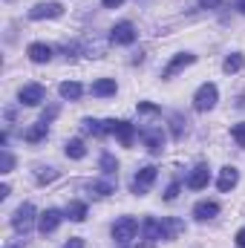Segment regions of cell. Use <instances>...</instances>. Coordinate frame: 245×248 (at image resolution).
Segmentation results:
<instances>
[{"label":"cell","instance_id":"6da1fadb","mask_svg":"<svg viewBox=\"0 0 245 248\" xmlns=\"http://www.w3.org/2000/svg\"><path fill=\"white\" fill-rule=\"evenodd\" d=\"M32 225H35V205L23 202V205L15 211V217H12V228H15L17 234H29Z\"/></svg>","mask_w":245,"mask_h":248},{"label":"cell","instance_id":"7a4b0ae2","mask_svg":"<svg viewBox=\"0 0 245 248\" xmlns=\"http://www.w3.org/2000/svg\"><path fill=\"white\" fill-rule=\"evenodd\" d=\"M216 98H219L216 84H202V87L196 90V95H193V107H196L199 113H208V110L216 104Z\"/></svg>","mask_w":245,"mask_h":248},{"label":"cell","instance_id":"3957f363","mask_svg":"<svg viewBox=\"0 0 245 248\" xmlns=\"http://www.w3.org/2000/svg\"><path fill=\"white\" fill-rule=\"evenodd\" d=\"M136 231H138V222H136L133 217H122V219L113 225V240H116V243H130V240L136 237Z\"/></svg>","mask_w":245,"mask_h":248},{"label":"cell","instance_id":"277c9868","mask_svg":"<svg viewBox=\"0 0 245 248\" xmlns=\"http://www.w3.org/2000/svg\"><path fill=\"white\" fill-rule=\"evenodd\" d=\"M156 182V168L153 165H147V168H141L138 173H136V179H133V193L136 196H144L150 187Z\"/></svg>","mask_w":245,"mask_h":248},{"label":"cell","instance_id":"5b68a950","mask_svg":"<svg viewBox=\"0 0 245 248\" xmlns=\"http://www.w3.org/2000/svg\"><path fill=\"white\" fill-rule=\"evenodd\" d=\"M110 41H113V44H119V46L133 44V41H136V26H133V23H127V20L116 23V26L110 29Z\"/></svg>","mask_w":245,"mask_h":248},{"label":"cell","instance_id":"8992f818","mask_svg":"<svg viewBox=\"0 0 245 248\" xmlns=\"http://www.w3.org/2000/svg\"><path fill=\"white\" fill-rule=\"evenodd\" d=\"M61 219H63V214L61 211H55V208H46L41 217H38V231L46 237V234H52L58 225H61Z\"/></svg>","mask_w":245,"mask_h":248},{"label":"cell","instance_id":"52a82bcc","mask_svg":"<svg viewBox=\"0 0 245 248\" xmlns=\"http://www.w3.org/2000/svg\"><path fill=\"white\" fill-rule=\"evenodd\" d=\"M17 98H20V104L35 107V104H41V101L46 98V93H44V87H41V84H26V87H20Z\"/></svg>","mask_w":245,"mask_h":248},{"label":"cell","instance_id":"ba28073f","mask_svg":"<svg viewBox=\"0 0 245 248\" xmlns=\"http://www.w3.org/2000/svg\"><path fill=\"white\" fill-rule=\"evenodd\" d=\"M63 6L61 3H38L35 9H29V17L32 20H44V17H61Z\"/></svg>","mask_w":245,"mask_h":248},{"label":"cell","instance_id":"9c48e42d","mask_svg":"<svg viewBox=\"0 0 245 248\" xmlns=\"http://www.w3.org/2000/svg\"><path fill=\"white\" fill-rule=\"evenodd\" d=\"M208 182H211V170H208V165H196V168L190 170V176H187V187H190V190H202Z\"/></svg>","mask_w":245,"mask_h":248},{"label":"cell","instance_id":"30bf717a","mask_svg":"<svg viewBox=\"0 0 245 248\" xmlns=\"http://www.w3.org/2000/svg\"><path fill=\"white\" fill-rule=\"evenodd\" d=\"M237 182H240V170L228 165V168H222V170H219V179H216V187H219L222 193H228V190H234V187H237Z\"/></svg>","mask_w":245,"mask_h":248},{"label":"cell","instance_id":"8fae6325","mask_svg":"<svg viewBox=\"0 0 245 248\" xmlns=\"http://www.w3.org/2000/svg\"><path fill=\"white\" fill-rule=\"evenodd\" d=\"M113 133H116V139L122 141V147H133L136 127H133L130 122H116V119H113Z\"/></svg>","mask_w":245,"mask_h":248},{"label":"cell","instance_id":"7c38bea8","mask_svg":"<svg viewBox=\"0 0 245 248\" xmlns=\"http://www.w3.org/2000/svg\"><path fill=\"white\" fill-rule=\"evenodd\" d=\"M196 61V55H190V52H182V55H176L173 61L165 66V72H162V78H173L179 69H184V66H190V63Z\"/></svg>","mask_w":245,"mask_h":248},{"label":"cell","instance_id":"4fadbf2b","mask_svg":"<svg viewBox=\"0 0 245 248\" xmlns=\"http://www.w3.org/2000/svg\"><path fill=\"white\" fill-rule=\"evenodd\" d=\"M141 139H144V144H147L150 153H162V150H165V136H162V130H144Z\"/></svg>","mask_w":245,"mask_h":248},{"label":"cell","instance_id":"5bb4252c","mask_svg":"<svg viewBox=\"0 0 245 248\" xmlns=\"http://www.w3.org/2000/svg\"><path fill=\"white\" fill-rule=\"evenodd\" d=\"M216 214H219V205H216V202H208V199H205V202H196V205H193V217L202 219V222H205V219H214Z\"/></svg>","mask_w":245,"mask_h":248},{"label":"cell","instance_id":"9a60e30c","mask_svg":"<svg viewBox=\"0 0 245 248\" xmlns=\"http://www.w3.org/2000/svg\"><path fill=\"white\" fill-rule=\"evenodd\" d=\"M26 55H29L35 63H46L49 58H52V46H46V44H29Z\"/></svg>","mask_w":245,"mask_h":248},{"label":"cell","instance_id":"2e32d148","mask_svg":"<svg viewBox=\"0 0 245 248\" xmlns=\"http://www.w3.org/2000/svg\"><path fill=\"white\" fill-rule=\"evenodd\" d=\"M84 133H92V136H107V133H113V119H110V122L84 119Z\"/></svg>","mask_w":245,"mask_h":248},{"label":"cell","instance_id":"e0dca14e","mask_svg":"<svg viewBox=\"0 0 245 248\" xmlns=\"http://www.w3.org/2000/svg\"><path fill=\"white\" fill-rule=\"evenodd\" d=\"M58 93H61V98H66V101H78L81 93H84V87L78 81H63L61 87H58Z\"/></svg>","mask_w":245,"mask_h":248},{"label":"cell","instance_id":"ac0fdd59","mask_svg":"<svg viewBox=\"0 0 245 248\" xmlns=\"http://www.w3.org/2000/svg\"><path fill=\"white\" fill-rule=\"evenodd\" d=\"M92 95H98V98L116 95V81H113V78H98V81L92 84Z\"/></svg>","mask_w":245,"mask_h":248},{"label":"cell","instance_id":"d6986e66","mask_svg":"<svg viewBox=\"0 0 245 248\" xmlns=\"http://www.w3.org/2000/svg\"><path fill=\"white\" fill-rule=\"evenodd\" d=\"M184 231V225L179 219H162V240H176Z\"/></svg>","mask_w":245,"mask_h":248},{"label":"cell","instance_id":"ffe728a7","mask_svg":"<svg viewBox=\"0 0 245 248\" xmlns=\"http://www.w3.org/2000/svg\"><path fill=\"white\" fill-rule=\"evenodd\" d=\"M66 219L84 222V219H87V205H84V202H69V205H66Z\"/></svg>","mask_w":245,"mask_h":248},{"label":"cell","instance_id":"44dd1931","mask_svg":"<svg viewBox=\"0 0 245 248\" xmlns=\"http://www.w3.org/2000/svg\"><path fill=\"white\" fill-rule=\"evenodd\" d=\"M63 153H66L69 159H84V156H87V147H84V141H81V139H72V141H66Z\"/></svg>","mask_w":245,"mask_h":248},{"label":"cell","instance_id":"7402d4cb","mask_svg":"<svg viewBox=\"0 0 245 248\" xmlns=\"http://www.w3.org/2000/svg\"><path fill=\"white\" fill-rule=\"evenodd\" d=\"M141 228H144V237H147L150 243H153V240H162V222H159V219H144Z\"/></svg>","mask_w":245,"mask_h":248},{"label":"cell","instance_id":"603a6c76","mask_svg":"<svg viewBox=\"0 0 245 248\" xmlns=\"http://www.w3.org/2000/svg\"><path fill=\"white\" fill-rule=\"evenodd\" d=\"M44 136H46V124H44V122L35 124L32 130H26V141H29V144H38V141H41Z\"/></svg>","mask_w":245,"mask_h":248},{"label":"cell","instance_id":"cb8c5ba5","mask_svg":"<svg viewBox=\"0 0 245 248\" xmlns=\"http://www.w3.org/2000/svg\"><path fill=\"white\" fill-rule=\"evenodd\" d=\"M243 63H245L243 55H228V58H225V63H222V69L231 75V72H240V69H243Z\"/></svg>","mask_w":245,"mask_h":248},{"label":"cell","instance_id":"d4e9b609","mask_svg":"<svg viewBox=\"0 0 245 248\" xmlns=\"http://www.w3.org/2000/svg\"><path fill=\"white\" fill-rule=\"evenodd\" d=\"M101 170H104L107 176L119 170V162H116V156H113V153H104V156H101Z\"/></svg>","mask_w":245,"mask_h":248},{"label":"cell","instance_id":"484cf974","mask_svg":"<svg viewBox=\"0 0 245 248\" xmlns=\"http://www.w3.org/2000/svg\"><path fill=\"white\" fill-rule=\"evenodd\" d=\"M90 190H92L95 196H110L116 187H113V182H92V185H90Z\"/></svg>","mask_w":245,"mask_h":248},{"label":"cell","instance_id":"4316f807","mask_svg":"<svg viewBox=\"0 0 245 248\" xmlns=\"http://www.w3.org/2000/svg\"><path fill=\"white\" fill-rule=\"evenodd\" d=\"M231 136H234V141H237L240 147H245V122L234 124V127H231Z\"/></svg>","mask_w":245,"mask_h":248},{"label":"cell","instance_id":"83f0119b","mask_svg":"<svg viewBox=\"0 0 245 248\" xmlns=\"http://www.w3.org/2000/svg\"><path fill=\"white\" fill-rule=\"evenodd\" d=\"M176 196H179V182H173V185L168 187V193H165V199H168V202H173Z\"/></svg>","mask_w":245,"mask_h":248},{"label":"cell","instance_id":"f1b7e54d","mask_svg":"<svg viewBox=\"0 0 245 248\" xmlns=\"http://www.w3.org/2000/svg\"><path fill=\"white\" fill-rule=\"evenodd\" d=\"M15 168V159H12V153H3V173H9Z\"/></svg>","mask_w":245,"mask_h":248},{"label":"cell","instance_id":"f546056e","mask_svg":"<svg viewBox=\"0 0 245 248\" xmlns=\"http://www.w3.org/2000/svg\"><path fill=\"white\" fill-rule=\"evenodd\" d=\"M52 179H55V170H52V168H46V173H41V176H38V182H41V185H44V182H52Z\"/></svg>","mask_w":245,"mask_h":248},{"label":"cell","instance_id":"4dcf8cb0","mask_svg":"<svg viewBox=\"0 0 245 248\" xmlns=\"http://www.w3.org/2000/svg\"><path fill=\"white\" fill-rule=\"evenodd\" d=\"M55 116H58V107H49V110L44 113V119H41V122H44V124H49L52 119H55Z\"/></svg>","mask_w":245,"mask_h":248},{"label":"cell","instance_id":"1f68e13d","mask_svg":"<svg viewBox=\"0 0 245 248\" xmlns=\"http://www.w3.org/2000/svg\"><path fill=\"white\" fill-rule=\"evenodd\" d=\"M138 110H141V113H156L159 107H156V104H147V101H141V104H138Z\"/></svg>","mask_w":245,"mask_h":248},{"label":"cell","instance_id":"d6a6232c","mask_svg":"<svg viewBox=\"0 0 245 248\" xmlns=\"http://www.w3.org/2000/svg\"><path fill=\"white\" fill-rule=\"evenodd\" d=\"M219 3H222V0H199V6H202V9H216Z\"/></svg>","mask_w":245,"mask_h":248},{"label":"cell","instance_id":"836d02e7","mask_svg":"<svg viewBox=\"0 0 245 248\" xmlns=\"http://www.w3.org/2000/svg\"><path fill=\"white\" fill-rule=\"evenodd\" d=\"M63 248H84V240H81V237H72V240H69Z\"/></svg>","mask_w":245,"mask_h":248},{"label":"cell","instance_id":"e575fe53","mask_svg":"<svg viewBox=\"0 0 245 248\" xmlns=\"http://www.w3.org/2000/svg\"><path fill=\"white\" fill-rule=\"evenodd\" d=\"M173 136H176V139L182 136V119H179V116L173 119Z\"/></svg>","mask_w":245,"mask_h":248},{"label":"cell","instance_id":"d590c367","mask_svg":"<svg viewBox=\"0 0 245 248\" xmlns=\"http://www.w3.org/2000/svg\"><path fill=\"white\" fill-rule=\"evenodd\" d=\"M104 3V9H116V6H122L124 0H101Z\"/></svg>","mask_w":245,"mask_h":248},{"label":"cell","instance_id":"8d00e7d4","mask_svg":"<svg viewBox=\"0 0 245 248\" xmlns=\"http://www.w3.org/2000/svg\"><path fill=\"white\" fill-rule=\"evenodd\" d=\"M237 246L245 248V228H243V231H237Z\"/></svg>","mask_w":245,"mask_h":248},{"label":"cell","instance_id":"74e56055","mask_svg":"<svg viewBox=\"0 0 245 248\" xmlns=\"http://www.w3.org/2000/svg\"><path fill=\"white\" fill-rule=\"evenodd\" d=\"M237 9H240V12L245 15V0H237Z\"/></svg>","mask_w":245,"mask_h":248}]
</instances>
